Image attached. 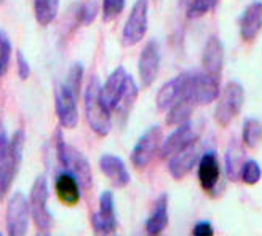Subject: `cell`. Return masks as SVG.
Returning a JSON list of instances; mask_svg holds the SVG:
<instances>
[{
  "instance_id": "6da1fadb",
  "label": "cell",
  "mask_w": 262,
  "mask_h": 236,
  "mask_svg": "<svg viewBox=\"0 0 262 236\" xmlns=\"http://www.w3.org/2000/svg\"><path fill=\"white\" fill-rule=\"evenodd\" d=\"M55 147L58 163L62 168V171L71 173L80 183L82 190H90L93 185V173H91L90 161L80 150L66 144L61 129L55 133Z\"/></svg>"
},
{
  "instance_id": "7a4b0ae2",
  "label": "cell",
  "mask_w": 262,
  "mask_h": 236,
  "mask_svg": "<svg viewBox=\"0 0 262 236\" xmlns=\"http://www.w3.org/2000/svg\"><path fill=\"white\" fill-rule=\"evenodd\" d=\"M101 88L99 78L95 75L86 85L85 89V115L86 122L93 133H96L101 137H106L112 129V120H111V110L104 106L101 98Z\"/></svg>"
},
{
  "instance_id": "3957f363",
  "label": "cell",
  "mask_w": 262,
  "mask_h": 236,
  "mask_svg": "<svg viewBox=\"0 0 262 236\" xmlns=\"http://www.w3.org/2000/svg\"><path fill=\"white\" fill-rule=\"evenodd\" d=\"M48 180L45 176H38L31 188V213H32V220L40 234H50L51 227H53V216L48 211Z\"/></svg>"
},
{
  "instance_id": "277c9868",
  "label": "cell",
  "mask_w": 262,
  "mask_h": 236,
  "mask_svg": "<svg viewBox=\"0 0 262 236\" xmlns=\"http://www.w3.org/2000/svg\"><path fill=\"white\" fill-rule=\"evenodd\" d=\"M245 102V89L238 82H229L221 91L214 109V120L219 126L227 128L238 116Z\"/></svg>"
},
{
  "instance_id": "5b68a950",
  "label": "cell",
  "mask_w": 262,
  "mask_h": 236,
  "mask_svg": "<svg viewBox=\"0 0 262 236\" xmlns=\"http://www.w3.org/2000/svg\"><path fill=\"white\" fill-rule=\"evenodd\" d=\"M32 213H31V203L26 198L24 193L15 192L11 195L7 204L5 213V224L8 234L11 236H24L29 230Z\"/></svg>"
},
{
  "instance_id": "8992f818",
  "label": "cell",
  "mask_w": 262,
  "mask_h": 236,
  "mask_svg": "<svg viewBox=\"0 0 262 236\" xmlns=\"http://www.w3.org/2000/svg\"><path fill=\"white\" fill-rule=\"evenodd\" d=\"M149 28V0H136L133 10L123 26L122 43L123 46L138 45L147 34Z\"/></svg>"
},
{
  "instance_id": "52a82bcc",
  "label": "cell",
  "mask_w": 262,
  "mask_h": 236,
  "mask_svg": "<svg viewBox=\"0 0 262 236\" xmlns=\"http://www.w3.org/2000/svg\"><path fill=\"white\" fill-rule=\"evenodd\" d=\"M162 128L160 126H152L144 133L136 146L131 150V163L136 169H146L152 160L155 158L157 153L162 150Z\"/></svg>"
},
{
  "instance_id": "ba28073f",
  "label": "cell",
  "mask_w": 262,
  "mask_h": 236,
  "mask_svg": "<svg viewBox=\"0 0 262 236\" xmlns=\"http://www.w3.org/2000/svg\"><path fill=\"white\" fill-rule=\"evenodd\" d=\"M78 96L72 88L62 82L55 89V110L58 122L66 129H74L78 125Z\"/></svg>"
},
{
  "instance_id": "9c48e42d",
  "label": "cell",
  "mask_w": 262,
  "mask_h": 236,
  "mask_svg": "<svg viewBox=\"0 0 262 236\" xmlns=\"http://www.w3.org/2000/svg\"><path fill=\"white\" fill-rule=\"evenodd\" d=\"M195 126L196 125L190 120L178 125V128L162 144L160 156L163 160H169L176 153H179L184 149L196 144V140H199V129H196Z\"/></svg>"
},
{
  "instance_id": "30bf717a",
  "label": "cell",
  "mask_w": 262,
  "mask_h": 236,
  "mask_svg": "<svg viewBox=\"0 0 262 236\" xmlns=\"http://www.w3.org/2000/svg\"><path fill=\"white\" fill-rule=\"evenodd\" d=\"M91 227L96 234H114L119 228V222H117L115 214V201L114 193L111 190L102 192L99 196V209L98 213L91 214Z\"/></svg>"
},
{
  "instance_id": "8fae6325",
  "label": "cell",
  "mask_w": 262,
  "mask_h": 236,
  "mask_svg": "<svg viewBox=\"0 0 262 236\" xmlns=\"http://www.w3.org/2000/svg\"><path fill=\"white\" fill-rule=\"evenodd\" d=\"M160 70V45L155 40H149L146 46L142 48L139 61H138V72L142 88H149L159 77Z\"/></svg>"
},
{
  "instance_id": "7c38bea8",
  "label": "cell",
  "mask_w": 262,
  "mask_h": 236,
  "mask_svg": "<svg viewBox=\"0 0 262 236\" xmlns=\"http://www.w3.org/2000/svg\"><path fill=\"white\" fill-rule=\"evenodd\" d=\"M128 78H129V75L126 74L123 65H120V67H117L107 77V80L104 82V85L101 88V98H102L104 106H106L111 112H115L117 107H119V104L125 95Z\"/></svg>"
},
{
  "instance_id": "4fadbf2b",
  "label": "cell",
  "mask_w": 262,
  "mask_h": 236,
  "mask_svg": "<svg viewBox=\"0 0 262 236\" xmlns=\"http://www.w3.org/2000/svg\"><path fill=\"white\" fill-rule=\"evenodd\" d=\"M193 72H184L168 80L157 93V109L160 112H166L174 102H178L187 91Z\"/></svg>"
},
{
  "instance_id": "5bb4252c",
  "label": "cell",
  "mask_w": 262,
  "mask_h": 236,
  "mask_svg": "<svg viewBox=\"0 0 262 236\" xmlns=\"http://www.w3.org/2000/svg\"><path fill=\"white\" fill-rule=\"evenodd\" d=\"M199 180L202 188L213 195L221 180V164L214 152H206L199 160Z\"/></svg>"
},
{
  "instance_id": "9a60e30c",
  "label": "cell",
  "mask_w": 262,
  "mask_h": 236,
  "mask_svg": "<svg viewBox=\"0 0 262 236\" xmlns=\"http://www.w3.org/2000/svg\"><path fill=\"white\" fill-rule=\"evenodd\" d=\"M193 95L196 99V104L206 106L217 101L221 95V78L208 75L203 70L193 75Z\"/></svg>"
},
{
  "instance_id": "2e32d148",
  "label": "cell",
  "mask_w": 262,
  "mask_h": 236,
  "mask_svg": "<svg viewBox=\"0 0 262 236\" xmlns=\"http://www.w3.org/2000/svg\"><path fill=\"white\" fill-rule=\"evenodd\" d=\"M99 169L102 171V174L107 179H111V182L119 188L126 187L131 180V176H129L126 164L117 155L104 153L99 158Z\"/></svg>"
},
{
  "instance_id": "e0dca14e",
  "label": "cell",
  "mask_w": 262,
  "mask_h": 236,
  "mask_svg": "<svg viewBox=\"0 0 262 236\" xmlns=\"http://www.w3.org/2000/svg\"><path fill=\"white\" fill-rule=\"evenodd\" d=\"M193 75H195V72H193ZM193 75H192L190 85L184 93V96L166 110V125L178 126L181 123L187 122L192 115V112H193V109H195V106H199V104H196V99H195V95H193Z\"/></svg>"
},
{
  "instance_id": "ac0fdd59",
  "label": "cell",
  "mask_w": 262,
  "mask_h": 236,
  "mask_svg": "<svg viewBox=\"0 0 262 236\" xmlns=\"http://www.w3.org/2000/svg\"><path fill=\"white\" fill-rule=\"evenodd\" d=\"M202 67L205 74L221 78L224 67V46L217 37H209L206 40L202 55Z\"/></svg>"
},
{
  "instance_id": "d6986e66",
  "label": "cell",
  "mask_w": 262,
  "mask_h": 236,
  "mask_svg": "<svg viewBox=\"0 0 262 236\" xmlns=\"http://www.w3.org/2000/svg\"><path fill=\"white\" fill-rule=\"evenodd\" d=\"M262 31V0L250 4L240 18V35L245 42H251Z\"/></svg>"
},
{
  "instance_id": "ffe728a7",
  "label": "cell",
  "mask_w": 262,
  "mask_h": 236,
  "mask_svg": "<svg viewBox=\"0 0 262 236\" xmlns=\"http://www.w3.org/2000/svg\"><path fill=\"white\" fill-rule=\"evenodd\" d=\"M55 192L58 200L66 206H77L82 198V187L78 180L68 171H62L55 179Z\"/></svg>"
},
{
  "instance_id": "44dd1931",
  "label": "cell",
  "mask_w": 262,
  "mask_h": 236,
  "mask_svg": "<svg viewBox=\"0 0 262 236\" xmlns=\"http://www.w3.org/2000/svg\"><path fill=\"white\" fill-rule=\"evenodd\" d=\"M196 160H199V149H196V144H193V146L184 149L169 158L168 171L173 176V179L181 180L195 168Z\"/></svg>"
},
{
  "instance_id": "7402d4cb",
  "label": "cell",
  "mask_w": 262,
  "mask_h": 236,
  "mask_svg": "<svg viewBox=\"0 0 262 236\" xmlns=\"http://www.w3.org/2000/svg\"><path fill=\"white\" fill-rule=\"evenodd\" d=\"M168 195L163 193L157 198L152 213L146 222V231L150 236H157L163 233V230L168 227Z\"/></svg>"
},
{
  "instance_id": "603a6c76",
  "label": "cell",
  "mask_w": 262,
  "mask_h": 236,
  "mask_svg": "<svg viewBox=\"0 0 262 236\" xmlns=\"http://www.w3.org/2000/svg\"><path fill=\"white\" fill-rule=\"evenodd\" d=\"M226 176L230 182H237L240 179L242 174V168L245 164V150L240 146V142L237 139H232V142L229 144L226 156Z\"/></svg>"
},
{
  "instance_id": "cb8c5ba5",
  "label": "cell",
  "mask_w": 262,
  "mask_h": 236,
  "mask_svg": "<svg viewBox=\"0 0 262 236\" xmlns=\"http://www.w3.org/2000/svg\"><path fill=\"white\" fill-rule=\"evenodd\" d=\"M59 0H34V16L40 26H50L58 16Z\"/></svg>"
},
{
  "instance_id": "d4e9b609",
  "label": "cell",
  "mask_w": 262,
  "mask_h": 236,
  "mask_svg": "<svg viewBox=\"0 0 262 236\" xmlns=\"http://www.w3.org/2000/svg\"><path fill=\"white\" fill-rule=\"evenodd\" d=\"M19 163H16L11 156L7 155V158L0 163V201H2L7 193L10 192V187L15 182V177L19 171Z\"/></svg>"
},
{
  "instance_id": "484cf974",
  "label": "cell",
  "mask_w": 262,
  "mask_h": 236,
  "mask_svg": "<svg viewBox=\"0 0 262 236\" xmlns=\"http://www.w3.org/2000/svg\"><path fill=\"white\" fill-rule=\"evenodd\" d=\"M242 140L246 149H256L262 142V123L256 118H246L243 123Z\"/></svg>"
},
{
  "instance_id": "4316f807",
  "label": "cell",
  "mask_w": 262,
  "mask_h": 236,
  "mask_svg": "<svg viewBox=\"0 0 262 236\" xmlns=\"http://www.w3.org/2000/svg\"><path fill=\"white\" fill-rule=\"evenodd\" d=\"M138 96H139V88H138V85H136V82H135V78L129 75V78H128V85H126V89H125V95H123V98H122V101H120V104H119V107H117V113H120V115H123V116H126L128 113H129V110L133 109V106H135V102H136V99H138Z\"/></svg>"
},
{
  "instance_id": "83f0119b",
  "label": "cell",
  "mask_w": 262,
  "mask_h": 236,
  "mask_svg": "<svg viewBox=\"0 0 262 236\" xmlns=\"http://www.w3.org/2000/svg\"><path fill=\"white\" fill-rule=\"evenodd\" d=\"M24 142H26V134L23 129H16L10 139V147H8V156H11L16 163H23L24 156Z\"/></svg>"
},
{
  "instance_id": "f1b7e54d",
  "label": "cell",
  "mask_w": 262,
  "mask_h": 236,
  "mask_svg": "<svg viewBox=\"0 0 262 236\" xmlns=\"http://www.w3.org/2000/svg\"><path fill=\"white\" fill-rule=\"evenodd\" d=\"M11 42L7 35V32L0 31V78L5 77L10 67V61H11Z\"/></svg>"
},
{
  "instance_id": "f546056e",
  "label": "cell",
  "mask_w": 262,
  "mask_h": 236,
  "mask_svg": "<svg viewBox=\"0 0 262 236\" xmlns=\"http://www.w3.org/2000/svg\"><path fill=\"white\" fill-rule=\"evenodd\" d=\"M126 5V0H102V19L106 22H111L119 18Z\"/></svg>"
},
{
  "instance_id": "4dcf8cb0",
  "label": "cell",
  "mask_w": 262,
  "mask_h": 236,
  "mask_svg": "<svg viewBox=\"0 0 262 236\" xmlns=\"http://www.w3.org/2000/svg\"><path fill=\"white\" fill-rule=\"evenodd\" d=\"M262 177V169L256 160H246L243 168L240 179L246 183V185H256Z\"/></svg>"
},
{
  "instance_id": "1f68e13d",
  "label": "cell",
  "mask_w": 262,
  "mask_h": 236,
  "mask_svg": "<svg viewBox=\"0 0 262 236\" xmlns=\"http://www.w3.org/2000/svg\"><path fill=\"white\" fill-rule=\"evenodd\" d=\"M98 13H99V4L96 0H88V2H85L83 5H80V8H78L77 19L82 26H90L98 18Z\"/></svg>"
},
{
  "instance_id": "d6a6232c",
  "label": "cell",
  "mask_w": 262,
  "mask_h": 236,
  "mask_svg": "<svg viewBox=\"0 0 262 236\" xmlns=\"http://www.w3.org/2000/svg\"><path fill=\"white\" fill-rule=\"evenodd\" d=\"M83 72H85L83 65L80 62H75L72 67H71L69 74H68V78H66V83H68L72 88V91H74L77 96H80V91H82Z\"/></svg>"
},
{
  "instance_id": "836d02e7",
  "label": "cell",
  "mask_w": 262,
  "mask_h": 236,
  "mask_svg": "<svg viewBox=\"0 0 262 236\" xmlns=\"http://www.w3.org/2000/svg\"><path fill=\"white\" fill-rule=\"evenodd\" d=\"M214 7L213 0H189L187 4V16L189 18H200Z\"/></svg>"
},
{
  "instance_id": "e575fe53",
  "label": "cell",
  "mask_w": 262,
  "mask_h": 236,
  "mask_svg": "<svg viewBox=\"0 0 262 236\" xmlns=\"http://www.w3.org/2000/svg\"><path fill=\"white\" fill-rule=\"evenodd\" d=\"M16 69H18V77L21 80H28L31 77V65L23 51H16Z\"/></svg>"
},
{
  "instance_id": "d590c367",
  "label": "cell",
  "mask_w": 262,
  "mask_h": 236,
  "mask_svg": "<svg viewBox=\"0 0 262 236\" xmlns=\"http://www.w3.org/2000/svg\"><path fill=\"white\" fill-rule=\"evenodd\" d=\"M8 147H10V137L7 134V128L4 126L2 122H0V163L7 158Z\"/></svg>"
},
{
  "instance_id": "8d00e7d4",
  "label": "cell",
  "mask_w": 262,
  "mask_h": 236,
  "mask_svg": "<svg viewBox=\"0 0 262 236\" xmlns=\"http://www.w3.org/2000/svg\"><path fill=\"white\" fill-rule=\"evenodd\" d=\"M192 234L193 236H213L214 230H213V225L209 224L208 220H202V222H199V224H195Z\"/></svg>"
},
{
  "instance_id": "74e56055",
  "label": "cell",
  "mask_w": 262,
  "mask_h": 236,
  "mask_svg": "<svg viewBox=\"0 0 262 236\" xmlns=\"http://www.w3.org/2000/svg\"><path fill=\"white\" fill-rule=\"evenodd\" d=\"M213 2H214V5H216V4H217V2H219V0H213Z\"/></svg>"
},
{
  "instance_id": "f35d334b",
  "label": "cell",
  "mask_w": 262,
  "mask_h": 236,
  "mask_svg": "<svg viewBox=\"0 0 262 236\" xmlns=\"http://www.w3.org/2000/svg\"><path fill=\"white\" fill-rule=\"evenodd\" d=\"M5 2V0H0V4H4Z\"/></svg>"
}]
</instances>
